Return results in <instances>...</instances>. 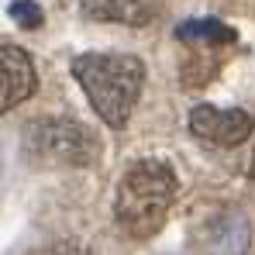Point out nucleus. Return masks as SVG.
I'll use <instances>...</instances> for the list:
<instances>
[{
    "instance_id": "obj_1",
    "label": "nucleus",
    "mask_w": 255,
    "mask_h": 255,
    "mask_svg": "<svg viewBox=\"0 0 255 255\" xmlns=\"http://www.w3.org/2000/svg\"><path fill=\"white\" fill-rule=\"evenodd\" d=\"M73 76L83 86L90 107L111 128H125L138 107L145 62L128 52H83L73 59Z\"/></svg>"
},
{
    "instance_id": "obj_2",
    "label": "nucleus",
    "mask_w": 255,
    "mask_h": 255,
    "mask_svg": "<svg viewBox=\"0 0 255 255\" xmlns=\"http://www.w3.org/2000/svg\"><path fill=\"white\" fill-rule=\"evenodd\" d=\"M176 197H179V179L169 162L141 159L118 183L114 221L131 242L155 238L166 228V217H169Z\"/></svg>"
},
{
    "instance_id": "obj_3",
    "label": "nucleus",
    "mask_w": 255,
    "mask_h": 255,
    "mask_svg": "<svg viewBox=\"0 0 255 255\" xmlns=\"http://www.w3.org/2000/svg\"><path fill=\"white\" fill-rule=\"evenodd\" d=\"M24 148L35 159L59 162V166H90L100 155L97 134L76 121H35V125H28L24 128Z\"/></svg>"
},
{
    "instance_id": "obj_4",
    "label": "nucleus",
    "mask_w": 255,
    "mask_h": 255,
    "mask_svg": "<svg viewBox=\"0 0 255 255\" xmlns=\"http://www.w3.org/2000/svg\"><path fill=\"white\" fill-rule=\"evenodd\" d=\"M190 131L207 141V145H221V148H235L242 145L245 138H252L255 131V118L249 111H221V107H211V104H197L190 111Z\"/></svg>"
},
{
    "instance_id": "obj_5",
    "label": "nucleus",
    "mask_w": 255,
    "mask_h": 255,
    "mask_svg": "<svg viewBox=\"0 0 255 255\" xmlns=\"http://www.w3.org/2000/svg\"><path fill=\"white\" fill-rule=\"evenodd\" d=\"M38 90L35 62L17 45H0V118L14 107H21Z\"/></svg>"
},
{
    "instance_id": "obj_6",
    "label": "nucleus",
    "mask_w": 255,
    "mask_h": 255,
    "mask_svg": "<svg viewBox=\"0 0 255 255\" xmlns=\"http://www.w3.org/2000/svg\"><path fill=\"white\" fill-rule=\"evenodd\" d=\"M80 10H83V17H90V21L145 28L148 21L159 17L162 0H80Z\"/></svg>"
},
{
    "instance_id": "obj_7",
    "label": "nucleus",
    "mask_w": 255,
    "mask_h": 255,
    "mask_svg": "<svg viewBox=\"0 0 255 255\" xmlns=\"http://www.w3.org/2000/svg\"><path fill=\"white\" fill-rule=\"evenodd\" d=\"M249 221L242 211H228L221 214L211 224V235H207V245L211 255H245L249 249Z\"/></svg>"
},
{
    "instance_id": "obj_8",
    "label": "nucleus",
    "mask_w": 255,
    "mask_h": 255,
    "mask_svg": "<svg viewBox=\"0 0 255 255\" xmlns=\"http://www.w3.org/2000/svg\"><path fill=\"white\" fill-rule=\"evenodd\" d=\"M176 38H179L183 45H190V42H204V45H235V42H238L235 28H228L224 21H211V17L179 24V28H176Z\"/></svg>"
},
{
    "instance_id": "obj_9",
    "label": "nucleus",
    "mask_w": 255,
    "mask_h": 255,
    "mask_svg": "<svg viewBox=\"0 0 255 255\" xmlns=\"http://www.w3.org/2000/svg\"><path fill=\"white\" fill-rule=\"evenodd\" d=\"M10 21L21 24V28H28V31H35V28H42L45 14H42V7H38L35 0H14V3H10Z\"/></svg>"
},
{
    "instance_id": "obj_10",
    "label": "nucleus",
    "mask_w": 255,
    "mask_h": 255,
    "mask_svg": "<svg viewBox=\"0 0 255 255\" xmlns=\"http://www.w3.org/2000/svg\"><path fill=\"white\" fill-rule=\"evenodd\" d=\"M59 255H100V252H93V249H62Z\"/></svg>"
},
{
    "instance_id": "obj_11",
    "label": "nucleus",
    "mask_w": 255,
    "mask_h": 255,
    "mask_svg": "<svg viewBox=\"0 0 255 255\" xmlns=\"http://www.w3.org/2000/svg\"><path fill=\"white\" fill-rule=\"evenodd\" d=\"M249 176H252V183H255V152H252V166H249Z\"/></svg>"
}]
</instances>
